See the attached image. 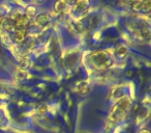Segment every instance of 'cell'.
Here are the masks:
<instances>
[{
  "mask_svg": "<svg viewBox=\"0 0 151 133\" xmlns=\"http://www.w3.org/2000/svg\"><path fill=\"white\" fill-rule=\"evenodd\" d=\"M88 60L93 69L101 71L111 68L114 63L113 57L106 50H96L94 52L90 53Z\"/></svg>",
  "mask_w": 151,
  "mask_h": 133,
  "instance_id": "cell-1",
  "label": "cell"
},
{
  "mask_svg": "<svg viewBox=\"0 0 151 133\" xmlns=\"http://www.w3.org/2000/svg\"><path fill=\"white\" fill-rule=\"evenodd\" d=\"M130 106H132V100L127 95H125L121 99L118 100L109 114V118H108L109 125L111 124V126H113L116 123L119 122L120 120H122L129 110Z\"/></svg>",
  "mask_w": 151,
  "mask_h": 133,
  "instance_id": "cell-2",
  "label": "cell"
},
{
  "mask_svg": "<svg viewBox=\"0 0 151 133\" xmlns=\"http://www.w3.org/2000/svg\"><path fill=\"white\" fill-rule=\"evenodd\" d=\"M89 7H90V2L86 1V0H81V1H77L73 7L69 9V14L70 16L78 22L80 19L84 18L86 14L88 13Z\"/></svg>",
  "mask_w": 151,
  "mask_h": 133,
  "instance_id": "cell-3",
  "label": "cell"
},
{
  "mask_svg": "<svg viewBox=\"0 0 151 133\" xmlns=\"http://www.w3.org/2000/svg\"><path fill=\"white\" fill-rule=\"evenodd\" d=\"M130 7L136 12L148 13L151 9V2L150 1H134L130 3Z\"/></svg>",
  "mask_w": 151,
  "mask_h": 133,
  "instance_id": "cell-4",
  "label": "cell"
},
{
  "mask_svg": "<svg viewBox=\"0 0 151 133\" xmlns=\"http://www.w3.org/2000/svg\"><path fill=\"white\" fill-rule=\"evenodd\" d=\"M16 22L13 17H4L0 20V27L5 31H12L15 30Z\"/></svg>",
  "mask_w": 151,
  "mask_h": 133,
  "instance_id": "cell-5",
  "label": "cell"
},
{
  "mask_svg": "<svg viewBox=\"0 0 151 133\" xmlns=\"http://www.w3.org/2000/svg\"><path fill=\"white\" fill-rule=\"evenodd\" d=\"M34 21H35L36 25L40 27H46L51 22V16L47 13H40L35 16Z\"/></svg>",
  "mask_w": 151,
  "mask_h": 133,
  "instance_id": "cell-6",
  "label": "cell"
},
{
  "mask_svg": "<svg viewBox=\"0 0 151 133\" xmlns=\"http://www.w3.org/2000/svg\"><path fill=\"white\" fill-rule=\"evenodd\" d=\"M76 89L78 91V93H80L81 95H88L90 93V85L87 81H80L79 83H77Z\"/></svg>",
  "mask_w": 151,
  "mask_h": 133,
  "instance_id": "cell-7",
  "label": "cell"
},
{
  "mask_svg": "<svg viewBox=\"0 0 151 133\" xmlns=\"http://www.w3.org/2000/svg\"><path fill=\"white\" fill-rule=\"evenodd\" d=\"M26 36H27V29H19L15 30L13 38L16 43H23Z\"/></svg>",
  "mask_w": 151,
  "mask_h": 133,
  "instance_id": "cell-8",
  "label": "cell"
},
{
  "mask_svg": "<svg viewBox=\"0 0 151 133\" xmlns=\"http://www.w3.org/2000/svg\"><path fill=\"white\" fill-rule=\"evenodd\" d=\"M55 11L59 14H64L66 12H69V5L65 1H57L55 3Z\"/></svg>",
  "mask_w": 151,
  "mask_h": 133,
  "instance_id": "cell-9",
  "label": "cell"
},
{
  "mask_svg": "<svg viewBox=\"0 0 151 133\" xmlns=\"http://www.w3.org/2000/svg\"><path fill=\"white\" fill-rule=\"evenodd\" d=\"M125 94L123 93V89H122L121 86H117L112 91V94H111V97L113 99H116V100H119L121 99L122 97H124Z\"/></svg>",
  "mask_w": 151,
  "mask_h": 133,
  "instance_id": "cell-10",
  "label": "cell"
},
{
  "mask_svg": "<svg viewBox=\"0 0 151 133\" xmlns=\"http://www.w3.org/2000/svg\"><path fill=\"white\" fill-rule=\"evenodd\" d=\"M128 52V49L126 48L125 46H119L117 49H116L115 53H116V56L117 57H124Z\"/></svg>",
  "mask_w": 151,
  "mask_h": 133,
  "instance_id": "cell-11",
  "label": "cell"
},
{
  "mask_svg": "<svg viewBox=\"0 0 151 133\" xmlns=\"http://www.w3.org/2000/svg\"><path fill=\"white\" fill-rule=\"evenodd\" d=\"M35 14H36V9L33 7H29L26 9V14L25 15L27 16L28 18H32V17H35Z\"/></svg>",
  "mask_w": 151,
  "mask_h": 133,
  "instance_id": "cell-12",
  "label": "cell"
},
{
  "mask_svg": "<svg viewBox=\"0 0 151 133\" xmlns=\"http://www.w3.org/2000/svg\"><path fill=\"white\" fill-rule=\"evenodd\" d=\"M40 113H45V112L47 111V107L46 106H42L40 109Z\"/></svg>",
  "mask_w": 151,
  "mask_h": 133,
  "instance_id": "cell-13",
  "label": "cell"
},
{
  "mask_svg": "<svg viewBox=\"0 0 151 133\" xmlns=\"http://www.w3.org/2000/svg\"><path fill=\"white\" fill-rule=\"evenodd\" d=\"M139 133H150L148 129H142V130L139 131Z\"/></svg>",
  "mask_w": 151,
  "mask_h": 133,
  "instance_id": "cell-14",
  "label": "cell"
}]
</instances>
